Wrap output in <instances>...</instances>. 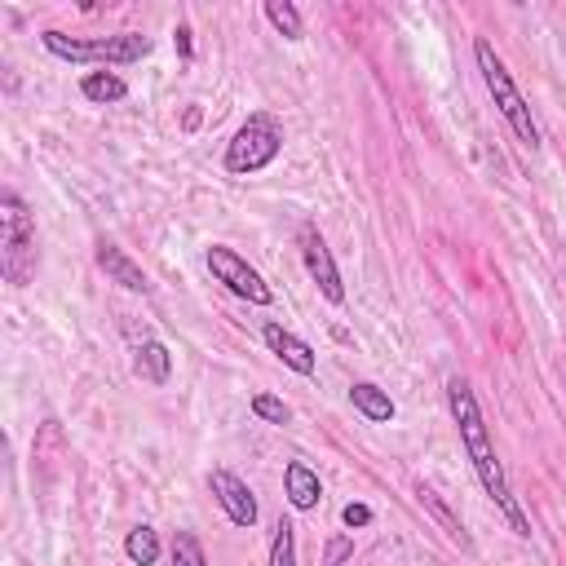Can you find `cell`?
I'll return each instance as SVG.
<instances>
[{
	"instance_id": "obj_1",
	"label": "cell",
	"mask_w": 566,
	"mask_h": 566,
	"mask_svg": "<svg viewBox=\"0 0 566 566\" xmlns=\"http://www.w3.org/2000/svg\"><path fill=\"white\" fill-rule=\"evenodd\" d=\"M447 407H451V420H455V429H460V442H464V451H469V460H473V473H478L482 491L491 495V504L500 509V517L509 522V531H513L517 539H531V522H526L517 495L509 491L504 464H500V455H495V442H491V433H486L482 407H478V398H473V389H469L464 376H451V380H447Z\"/></svg>"
},
{
	"instance_id": "obj_2",
	"label": "cell",
	"mask_w": 566,
	"mask_h": 566,
	"mask_svg": "<svg viewBox=\"0 0 566 566\" xmlns=\"http://www.w3.org/2000/svg\"><path fill=\"white\" fill-rule=\"evenodd\" d=\"M473 62H478V75H482V84H486V93H491V102H495V111L504 115V124L513 128V137L526 146V150H535L544 137H539V124H535V115H531V106H526V97H522V88L513 84V75H509V66H504V57L491 49V40H473Z\"/></svg>"
},
{
	"instance_id": "obj_3",
	"label": "cell",
	"mask_w": 566,
	"mask_h": 566,
	"mask_svg": "<svg viewBox=\"0 0 566 566\" xmlns=\"http://www.w3.org/2000/svg\"><path fill=\"white\" fill-rule=\"evenodd\" d=\"M40 248H35V217L27 212L18 190L0 195V270L13 287H27L35 279Z\"/></svg>"
},
{
	"instance_id": "obj_4",
	"label": "cell",
	"mask_w": 566,
	"mask_h": 566,
	"mask_svg": "<svg viewBox=\"0 0 566 566\" xmlns=\"http://www.w3.org/2000/svg\"><path fill=\"white\" fill-rule=\"evenodd\" d=\"M40 44L62 57V62H102V66H128V62H142L150 53V35H137V31H119V35H97V40H80V35H66V31H40Z\"/></svg>"
},
{
	"instance_id": "obj_5",
	"label": "cell",
	"mask_w": 566,
	"mask_h": 566,
	"mask_svg": "<svg viewBox=\"0 0 566 566\" xmlns=\"http://www.w3.org/2000/svg\"><path fill=\"white\" fill-rule=\"evenodd\" d=\"M279 150H283V124L270 111H252L226 146V172H239V177L261 172L279 159Z\"/></svg>"
},
{
	"instance_id": "obj_6",
	"label": "cell",
	"mask_w": 566,
	"mask_h": 566,
	"mask_svg": "<svg viewBox=\"0 0 566 566\" xmlns=\"http://www.w3.org/2000/svg\"><path fill=\"white\" fill-rule=\"evenodd\" d=\"M203 265H208V274H212L217 283H226V292H234L239 301H248V305H270V301H274L270 283H265V279H261L234 248L212 243V248L203 252Z\"/></svg>"
},
{
	"instance_id": "obj_7",
	"label": "cell",
	"mask_w": 566,
	"mask_h": 566,
	"mask_svg": "<svg viewBox=\"0 0 566 566\" xmlns=\"http://www.w3.org/2000/svg\"><path fill=\"white\" fill-rule=\"evenodd\" d=\"M296 243H301L305 274L318 283V292H323L332 305H340V301H345V283H340V270H336V261H332V252H327V243H323L318 226H314V221H305V226L296 230Z\"/></svg>"
},
{
	"instance_id": "obj_8",
	"label": "cell",
	"mask_w": 566,
	"mask_h": 566,
	"mask_svg": "<svg viewBox=\"0 0 566 566\" xmlns=\"http://www.w3.org/2000/svg\"><path fill=\"white\" fill-rule=\"evenodd\" d=\"M208 491H212V500L221 504V513H226L234 526H256V495H252V486H248L239 473L212 469V473H208Z\"/></svg>"
},
{
	"instance_id": "obj_9",
	"label": "cell",
	"mask_w": 566,
	"mask_h": 566,
	"mask_svg": "<svg viewBox=\"0 0 566 566\" xmlns=\"http://www.w3.org/2000/svg\"><path fill=\"white\" fill-rule=\"evenodd\" d=\"M261 340H265V349H270L283 367H292L296 376H314L318 358H314V349H310L296 332H287L283 323H261Z\"/></svg>"
},
{
	"instance_id": "obj_10",
	"label": "cell",
	"mask_w": 566,
	"mask_h": 566,
	"mask_svg": "<svg viewBox=\"0 0 566 566\" xmlns=\"http://www.w3.org/2000/svg\"><path fill=\"white\" fill-rule=\"evenodd\" d=\"M93 256H97V270L111 279V283H119L124 292H150V279H146V270L124 252V248H115L111 239H97V248H93Z\"/></svg>"
},
{
	"instance_id": "obj_11",
	"label": "cell",
	"mask_w": 566,
	"mask_h": 566,
	"mask_svg": "<svg viewBox=\"0 0 566 566\" xmlns=\"http://www.w3.org/2000/svg\"><path fill=\"white\" fill-rule=\"evenodd\" d=\"M283 495H287V504L296 513H310L323 500V482H318V473L305 460H287L283 464Z\"/></svg>"
},
{
	"instance_id": "obj_12",
	"label": "cell",
	"mask_w": 566,
	"mask_h": 566,
	"mask_svg": "<svg viewBox=\"0 0 566 566\" xmlns=\"http://www.w3.org/2000/svg\"><path fill=\"white\" fill-rule=\"evenodd\" d=\"M133 367H137V376H142L146 385H168V376H172V354H168L164 340L142 336L137 349H133Z\"/></svg>"
},
{
	"instance_id": "obj_13",
	"label": "cell",
	"mask_w": 566,
	"mask_h": 566,
	"mask_svg": "<svg viewBox=\"0 0 566 566\" xmlns=\"http://www.w3.org/2000/svg\"><path fill=\"white\" fill-rule=\"evenodd\" d=\"M349 402H354V411H358L363 420H371V424H389V420L398 416L394 398H389L380 385H371V380H354V385H349Z\"/></svg>"
},
{
	"instance_id": "obj_14",
	"label": "cell",
	"mask_w": 566,
	"mask_h": 566,
	"mask_svg": "<svg viewBox=\"0 0 566 566\" xmlns=\"http://www.w3.org/2000/svg\"><path fill=\"white\" fill-rule=\"evenodd\" d=\"M80 93H84L88 102L106 106V102H124V97H128V84H124L115 71H84V80H80Z\"/></svg>"
},
{
	"instance_id": "obj_15",
	"label": "cell",
	"mask_w": 566,
	"mask_h": 566,
	"mask_svg": "<svg viewBox=\"0 0 566 566\" xmlns=\"http://www.w3.org/2000/svg\"><path fill=\"white\" fill-rule=\"evenodd\" d=\"M124 557L133 562V566H155L159 562V535H155V526H133L128 535H124Z\"/></svg>"
},
{
	"instance_id": "obj_16",
	"label": "cell",
	"mask_w": 566,
	"mask_h": 566,
	"mask_svg": "<svg viewBox=\"0 0 566 566\" xmlns=\"http://www.w3.org/2000/svg\"><path fill=\"white\" fill-rule=\"evenodd\" d=\"M265 18H270V27H274L279 35H287V40H301V31H305L301 9H296L292 0H265Z\"/></svg>"
},
{
	"instance_id": "obj_17",
	"label": "cell",
	"mask_w": 566,
	"mask_h": 566,
	"mask_svg": "<svg viewBox=\"0 0 566 566\" xmlns=\"http://www.w3.org/2000/svg\"><path fill=\"white\" fill-rule=\"evenodd\" d=\"M416 500H420V504H424V509H429V513L438 517V526H442V531H447V535H451V539H455L460 548H469V535H464V526H460V522L451 517V509H447V504H442V500H438V495H433V491H429L424 482L416 486Z\"/></svg>"
},
{
	"instance_id": "obj_18",
	"label": "cell",
	"mask_w": 566,
	"mask_h": 566,
	"mask_svg": "<svg viewBox=\"0 0 566 566\" xmlns=\"http://www.w3.org/2000/svg\"><path fill=\"white\" fill-rule=\"evenodd\" d=\"M270 566H296V526L279 522L270 535Z\"/></svg>"
},
{
	"instance_id": "obj_19",
	"label": "cell",
	"mask_w": 566,
	"mask_h": 566,
	"mask_svg": "<svg viewBox=\"0 0 566 566\" xmlns=\"http://www.w3.org/2000/svg\"><path fill=\"white\" fill-rule=\"evenodd\" d=\"M172 566H208L203 544H199L195 531H177V535H172Z\"/></svg>"
},
{
	"instance_id": "obj_20",
	"label": "cell",
	"mask_w": 566,
	"mask_h": 566,
	"mask_svg": "<svg viewBox=\"0 0 566 566\" xmlns=\"http://www.w3.org/2000/svg\"><path fill=\"white\" fill-rule=\"evenodd\" d=\"M252 416H261L265 424H287V420H292L287 402L274 398V394H252Z\"/></svg>"
},
{
	"instance_id": "obj_21",
	"label": "cell",
	"mask_w": 566,
	"mask_h": 566,
	"mask_svg": "<svg viewBox=\"0 0 566 566\" xmlns=\"http://www.w3.org/2000/svg\"><path fill=\"white\" fill-rule=\"evenodd\" d=\"M349 553H354V539L349 535H336V539H327V562L323 566H345Z\"/></svg>"
},
{
	"instance_id": "obj_22",
	"label": "cell",
	"mask_w": 566,
	"mask_h": 566,
	"mask_svg": "<svg viewBox=\"0 0 566 566\" xmlns=\"http://www.w3.org/2000/svg\"><path fill=\"white\" fill-rule=\"evenodd\" d=\"M340 522H345L349 531H358V526L371 522V509H367V504H345V509H340Z\"/></svg>"
},
{
	"instance_id": "obj_23",
	"label": "cell",
	"mask_w": 566,
	"mask_h": 566,
	"mask_svg": "<svg viewBox=\"0 0 566 566\" xmlns=\"http://www.w3.org/2000/svg\"><path fill=\"white\" fill-rule=\"evenodd\" d=\"M172 44H177V53H181V57H195V40H190V27H186V22L172 31Z\"/></svg>"
}]
</instances>
